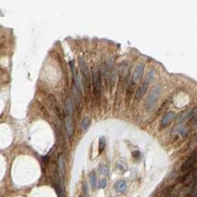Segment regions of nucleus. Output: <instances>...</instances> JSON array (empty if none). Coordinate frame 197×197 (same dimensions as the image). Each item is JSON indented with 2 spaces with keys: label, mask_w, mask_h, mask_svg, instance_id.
<instances>
[{
  "label": "nucleus",
  "mask_w": 197,
  "mask_h": 197,
  "mask_svg": "<svg viewBox=\"0 0 197 197\" xmlns=\"http://www.w3.org/2000/svg\"><path fill=\"white\" fill-rule=\"evenodd\" d=\"M98 170H99V173L102 175H105V176H107L109 174V172H110V169H109V167L105 165V164H102L99 166L98 168Z\"/></svg>",
  "instance_id": "nucleus-16"
},
{
  "label": "nucleus",
  "mask_w": 197,
  "mask_h": 197,
  "mask_svg": "<svg viewBox=\"0 0 197 197\" xmlns=\"http://www.w3.org/2000/svg\"><path fill=\"white\" fill-rule=\"evenodd\" d=\"M79 64H80V70H81V72H82V74H83L84 78L85 79L86 82H88V81H89V79H90V72H89L88 67H87V65L85 61H84V58H81V57L79 58Z\"/></svg>",
  "instance_id": "nucleus-5"
},
{
  "label": "nucleus",
  "mask_w": 197,
  "mask_h": 197,
  "mask_svg": "<svg viewBox=\"0 0 197 197\" xmlns=\"http://www.w3.org/2000/svg\"><path fill=\"white\" fill-rule=\"evenodd\" d=\"M117 165H118V167H119L120 169H123V170L125 169V163L124 162L123 160H120V161L118 162Z\"/></svg>",
  "instance_id": "nucleus-19"
},
{
  "label": "nucleus",
  "mask_w": 197,
  "mask_h": 197,
  "mask_svg": "<svg viewBox=\"0 0 197 197\" xmlns=\"http://www.w3.org/2000/svg\"><path fill=\"white\" fill-rule=\"evenodd\" d=\"M132 155H133V158H138L139 157V155H140V153H139V151H133Z\"/></svg>",
  "instance_id": "nucleus-21"
},
{
  "label": "nucleus",
  "mask_w": 197,
  "mask_h": 197,
  "mask_svg": "<svg viewBox=\"0 0 197 197\" xmlns=\"http://www.w3.org/2000/svg\"><path fill=\"white\" fill-rule=\"evenodd\" d=\"M143 71H144V64H143V63L138 64V65L136 67L135 71H134L133 75H132V83L134 84L138 83L140 80V79H141V77L143 76Z\"/></svg>",
  "instance_id": "nucleus-4"
},
{
  "label": "nucleus",
  "mask_w": 197,
  "mask_h": 197,
  "mask_svg": "<svg viewBox=\"0 0 197 197\" xmlns=\"http://www.w3.org/2000/svg\"><path fill=\"white\" fill-rule=\"evenodd\" d=\"M83 191H84V194L85 195H87L88 193V186L86 183H84V184H83Z\"/></svg>",
  "instance_id": "nucleus-20"
},
{
  "label": "nucleus",
  "mask_w": 197,
  "mask_h": 197,
  "mask_svg": "<svg viewBox=\"0 0 197 197\" xmlns=\"http://www.w3.org/2000/svg\"><path fill=\"white\" fill-rule=\"evenodd\" d=\"M75 85L78 91H81L82 89V84H81V78L80 75H76L75 77Z\"/></svg>",
  "instance_id": "nucleus-17"
},
{
  "label": "nucleus",
  "mask_w": 197,
  "mask_h": 197,
  "mask_svg": "<svg viewBox=\"0 0 197 197\" xmlns=\"http://www.w3.org/2000/svg\"><path fill=\"white\" fill-rule=\"evenodd\" d=\"M89 180H90V183H91V185L93 188H96V185H97V177H96V174L92 172L90 176H89Z\"/></svg>",
  "instance_id": "nucleus-12"
},
{
  "label": "nucleus",
  "mask_w": 197,
  "mask_h": 197,
  "mask_svg": "<svg viewBox=\"0 0 197 197\" xmlns=\"http://www.w3.org/2000/svg\"><path fill=\"white\" fill-rule=\"evenodd\" d=\"M65 127H66V131L69 135V136H71L72 132H73V127H72V120L70 117H67L65 120Z\"/></svg>",
  "instance_id": "nucleus-9"
},
{
  "label": "nucleus",
  "mask_w": 197,
  "mask_h": 197,
  "mask_svg": "<svg viewBox=\"0 0 197 197\" xmlns=\"http://www.w3.org/2000/svg\"><path fill=\"white\" fill-rule=\"evenodd\" d=\"M114 188H115V190L118 193H124L127 189V184H126L125 180H119L115 183Z\"/></svg>",
  "instance_id": "nucleus-8"
},
{
  "label": "nucleus",
  "mask_w": 197,
  "mask_h": 197,
  "mask_svg": "<svg viewBox=\"0 0 197 197\" xmlns=\"http://www.w3.org/2000/svg\"><path fill=\"white\" fill-rule=\"evenodd\" d=\"M80 197H83V196H80Z\"/></svg>",
  "instance_id": "nucleus-23"
},
{
  "label": "nucleus",
  "mask_w": 197,
  "mask_h": 197,
  "mask_svg": "<svg viewBox=\"0 0 197 197\" xmlns=\"http://www.w3.org/2000/svg\"><path fill=\"white\" fill-rule=\"evenodd\" d=\"M148 84H149L148 81L144 80L139 85V87H138V89L136 91V98L137 99H140V98H142L143 97V95H145V93H146V91H147V90L148 88Z\"/></svg>",
  "instance_id": "nucleus-7"
},
{
  "label": "nucleus",
  "mask_w": 197,
  "mask_h": 197,
  "mask_svg": "<svg viewBox=\"0 0 197 197\" xmlns=\"http://www.w3.org/2000/svg\"><path fill=\"white\" fill-rule=\"evenodd\" d=\"M58 170L60 174H62L65 171V160L62 155H59L58 157Z\"/></svg>",
  "instance_id": "nucleus-11"
},
{
  "label": "nucleus",
  "mask_w": 197,
  "mask_h": 197,
  "mask_svg": "<svg viewBox=\"0 0 197 197\" xmlns=\"http://www.w3.org/2000/svg\"><path fill=\"white\" fill-rule=\"evenodd\" d=\"M109 197H114V196H109Z\"/></svg>",
  "instance_id": "nucleus-22"
},
{
  "label": "nucleus",
  "mask_w": 197,
  "mask_h": 197,
  "mask_svg": "<svg viewBox=\"0 0 197 197\" xmlns=\"http://www.w3.org/2000/svg\"><path fill=\"white\" fill-rule=\"evenodd\" d=\"M105 146H106V139L104 136H101L99 138V140H98V151H99V153L102 152L104 148H105Z\"/></svg>",
  "instance_id": "nucleus-15"
},
{
  "label": "nucleus",
  "mask_w": 197,
  "mask_h": 197,
  "mask_svg": "<svg viewBox=\"0 0 197 197\" xmlns=\"http://www.w3.org/2000/svg\"><path fill=\"white\" fill-rule=\"evenodd\" d=\"M117 69H114L112 72H111V75H110V84H111V87H113L115 82H116V80H117Z\"/></svg>",
  "instance_id": "nucleus-14"
},
{
  "label": "nucleus",
  "mask_w": 197,
  "mask_h": 197,
  "mask_svg": "<svg viewBox=\"0 0 197 197\" xmlns=\"http://www.w3.org/2000/svg\"><path fill=\"white\" fill-rule=\"evenodd\" d=\"M89 125H90V119L88 117H84L81 121L80 128L83 131H86L88 128Z\"/></svg>",
  "instance_id": "nucleus-13"
},
{
  "label": "nucleus",
  "mask_w": 197,
  "mask_h": 197,
  "mask_svg": "<svg viewBox=\"0 0 197 197\" xmlns=\"http://www.w3.org/2000/svg\"><path fill=\"white\" fill-rule=\"evenodd\" d=\"M65 110L67 111L68 113L71 114L74 110V105L73 102L72 101L71 98H67V100L65 101Z\"/></svg>",
  "instance_id": "nucleus-10"
},
{
  "label": "nucleus",
  "mask_w": 197,
  "mask_h": 197,
  "mask_svg": "<svg viewBox=\"0 0 197 197\" xmlns=\"http://www.w3.org/2000/svg\"><path fill=\"white\" fill-rule=\"evenodd\" d=\"M176 117V113L174 112H172V111H169L168 113H166L162 118V121H161V125L162 127H165L167 126L168 125H169L175 118Z\"/></svg>",
  "instance_id": "nucleus-6"
},
{
  "label": "nucleus",
  "mask_w": 197,
  "mask_h": 197,
  "mask_svg": "<svg viewBox=\"0 0 197 197\" xmlns=\"http://www.w3.org/2000/svg\"><path fill=\"white\" fill-rule=\"evenodd\" d=\"M92 84H93V89L95 95H99L101 91V76L99 71L95 68L93 69L92 73Z\"/></svg>",
  "instance_id": "nucleus-2"
},
{
  "label": "nucleus",
  "mask_w": 197,
  "mask_h": 197,
  "mask_svg": "<svg viewBox=\"0 0 197 197\" xmlns=\"http://www.w3.org/2000/svg\"><path fill=\"white\" fill-rule=\"evenodd\" d=\"M106 184H107L106 180V179H102V180H100V181L98 183V188H101V189H103V188H106Z\"/></svg>",
  "instance_id": "nucleus-18"
},
{
  "label": "nucleus",
  "mask_w": 197,
  "mask_h": 197,
  "mask_svg": "<svg viewBox=\"0 0 197 197\" xmlns=\"http://www.w3.org/2000/svg\"><path fill=\"white\" fill-rule=\"evenodd\" d=\"M161 92H162V86L159 84L154 86L151 89V91L147 97L146 102H145V106H146L147 110H151V109H153L155 106V105L158 102V99L160 97Z\"/></svg>",
  "instance_id": "nucleus-1"
},
{
  "label": "nucleus",
  "mask_w": 197,
  "mask_h": 197,
  "mask_svg": "<svg viewBox=\"0 0 197 197\" xmlns=\"http://www.w3.org/2000/svg\"><path fill=\"white\" fill-rule=\"evenodd\" d=\"M197 162V149H195L193 153L189 156V158L184 162V163L181 166L182 171H187L190 169H191L195 163Z\"/></svg>",
  "instance_id": "nucleus-3"
}]
</instances>
